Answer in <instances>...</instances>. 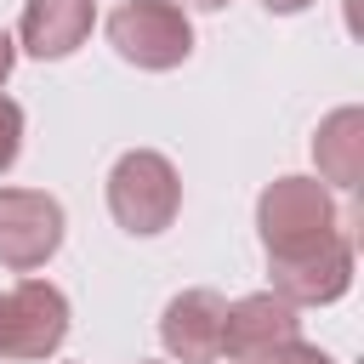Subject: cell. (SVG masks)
Returning a JSON list of instances; mask_svg holds the SVG:
<instances>
[{"mask_svg":"<svg viewBox=\"0 0 364 364\" xmlns=\"http://www.w3.org/2000/svg\"><path fill=\"white\" fill-rule=\"evenodd\" d=\"M256 228H262L267 262H284V256L318 250L330 233H341V216L318 176H279L256 199Z\"/></svg>","mask_w":364,"mask_h":364,"instance_id":"6da1fadb","label":"cell"},{"mask_svg":"<svg viewBox=\"0 0 364 364\" xmlns=\"http://www.w3.org/2000/svg\"><path fill=\"white\" fill-rule=\"evenodd\" d=\"M108 210L125 233L148 239V233H165L182 210V182H176V165L154 148H131L114 159L108 171Z\"/></svg>","mask_w":364,"mask_h":364,"instance_id":"7a4b0ae2","label":"cell"},{"mask_svg":"<svg viewBox=\"0 0 364 364\" xmlns=\"http://www.w3.org/2000/svg\"><path fill=\"white\" fill-rule=\"evenodd\" d=\"M68 336V296L46 279H23L0 290V358L11 364H40L63 347Z\"/></svg>","mask_w":364,"mask_h":364,"instance_id":"3957f363","label":"cell"},{"mask_svg":"<svg viewBox=\"0 0 364 364\" xmlns=\"http://www.w3.org/2000/svg\"><path fill=\"white\" fill-rule=\"evenodd\" d=\"M108 40H114V51H119L125 63L165 74V68L188 63V51H193V23L182 17L176 0H125V6L108 17Z\"/></svg>","mask_w":364,"mask_h":364,"instance_id":"277c9868","label":"cell"},{"mask_svg":"<svg viewBox=\"0 0 364 364\" xmlns=\"http://www.w3.org/2000/svg\"><path fill=\"white\" fill-rule=\"evenodd\" d=\"M63 245V205L34 188H0V267L34 273Z\"/></svg>","mask_w":364,"mask_h":364,"instance_id":"5b68a950","label":"cell"},{"mask_svg":"<svg viewBox=\"0 0 364 364\" xmlns=\"http://www.w3.org/2000/svg\"><path fill=\"white\" fill-rule=\"evenodd\" d=\"M267 273H273V296H284L290 307H330L353 284V239L347 233H330L318 250L267 262Z\"/></svg>","mask_w":364,"mask_h":364,"instance_id":"8992f818","label":"cell"},{"mask_svg":"<svg viewBox=\"0 0 364 364\" xmlns=\"http://www.w3.org/2000/svg\"><path fill=\"white\" fill-rule=\"evenodd\" d=\"M290 341H301V318H296V307H290L284 296L262 290V296H245V301L228 307V324H222V358H233V364H256V358H267L273 347H290Z\"/></svg>","mask_w":364,"mask_h":364,"instance_id":"52a82bcc","label":"cell"},{"mask_svg":"<svg viewBox=\"0 0 364 364\" xmlns=\"http://www.w3.org/2000/svg\"><path fill=\"white\" fill-rule=\"evenodd\" d=\"M222 324H228V301L216 290H182L165 301L159 341L182 364H216L222 358Z\"/></svg>","mask_w":364,"mask_h":364,"instance_id":"ba28073f","label":"cell"},{"mask_svg":"<svg viewBox=\"0 0 364 364\" xmlns=\"http://www.w3.org/2000/svg\"><path fill=\"white\" fill-rule=\"evenodd\" d=\"M97 23V0H23V23H17V40L28 57L40 63H57L68 51L85 46Z\"/></svg>","mask_w":364,"mask_h":364,"instance_id":"9c48e42d","label":"cell"},{"mask_svg":"<svg viewBox=\"0 0 364 364\" xmlns=\"http://www.w3.org/2000/svg\"><path fill=\"white\" fill-rule=\"evenodd\" d=\"M313 159H318V176L324 182L358 188V176H364V108L324 114V125L313 136Z\"/></svg>","mask_w":364,"mask_h":364,"instance_id":"30bf717a","label":"cell"},{"mask_svg":"<svg viewBox=\"0 0 364 364\" xmlns=\"http://www.w3.org/2000/svg\"><path fill=\"white\" fill-rule=\"evenodd\" d=\"M17 154H23V108L0 97V176L17 165Z\"/></svg>","mask_w":364,"mask_h":364,"instance_id":"8fae6325","label":"cell"},{"mask_svg":"<svg viewBox=\"0 0 364 364\" xmlns=\"http://www.w3.org/2000/svg\"><path fill=\"white\" fill-rule=\"evenodd\" d=\"M256 364H336V358L318 353V347H307V341H290V347H273V353L256 358Z\"/></svg>","mask_w":364,"mask_h":364,"instance_id":"7c38bea8","label":"cell"},{"mask_svg":"<svg viewBox=\"0 0 364 364\" xmlns=\"http://www.w3.org/2000/svg\"><path fill=\"white\" fill-rule=\"evenodd\" d=\"M262 6H267V11H279V17H290V11H307L313 0H262Z\"/></svg>","mask_w":364,"mask_h":364,"instance_id":"4fadbf2b","label":"cell"},{"mask_svg":"<svg viewBox=\"0 0 364 364\" xmlns=\"http://www.w3.org/2000/svg\"><path fill=\"white\" fill-rule=\"evenodd\" d=\"M11 63H17V46L0 34V85H6V74H11Z\"/></svg>","mask_w":364,"mask_h":364,"instance_id":"5bb4252c","label":"cell"},{"mask_svg":"<svg viewBox=\"0 0 364 364\" xmlns=\"http://www.w3.org/2000/svg\"><path fill=\"white\" fill-rule=\"evenodd\" d=\"M182 6H199V11H222L228 0H182Z\"/></svg>","mask_w":364,"mask_h":364,"instance_id":"9a60e30c","label":"cell"},{"mask_svg":"<svg viewBox=\"0 0 364 364\" xmlns=\"http://www.w3.org/2000/svg\"><path fill=\"white\" fill-rule=\"evenodd\" d=\"M136 364H154V358H136Z\"/></svg>","mask_w":364,"mask_h":364,"instance_id":"2e32d148","label":"cell"}]
</instances>
